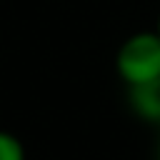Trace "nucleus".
<instances>
[{
    "label": "nucleus",
    "instance_id": "1",
    "mask_svg": "<svg viewBox=\"0 0 160 160\" xmlns=\"http://www.w3.org/2000/svg\"><path fill=\"white\" fill-rule=\"evenodd\" d=\"M115 70L128 88H140L160 80V35L155 30H140L130 35L118 55Z\"/></svg>",
    "mask_w": 160,
    "mask_h": 160
},
{
    "label": "nucleus",
    "instance_id": "2",
    "mask_svg": "<svg viewBox=\"0 0 160 160\" xmlns=\"http://www.w3.org/2000/svg\"><path fill=\"white\" fill-rule=\"evenodd\" d=\"M130 102L132 108L148 118L158 122V110H160V80L150 82V85H140V88H130Z\"/></svg>",
    "mask_w": 160,
    "mask_h": 160
},
{
    "label": "nucleus",
    "instance_id": "3",
    "mask_svg": "<svg viewBox=\"0 0 160 160\" xmlns=\"http://www.w3.org/2000/svg\"><path fill=\"white\" fill-rule=\"evenodd\" d=\"M0 160H25V145L8 130H0Z\"/></svg>",
    "mask_w": 160,
    "mask_h": 160
},
{
    "label": "nucleus",
    "instance_id": "4",
    "mask_svg": "<svg viewBox=\"0 0 160 160\" xmlns=\"http://www.w3.org/2000/svg\"><path fill=\"white\" fill-rule=\"evenodd\" d=\"M155 32L160 35V15H158V25H155Z\"/></svg>",
    "mask_w": 160,
    "mask_h": 160
},
{
    "label": "nucleus",
    "instance_id": "5",
    "mask_svg": "<svg viewBox=\"0 0 160 160\" xmlns=\"http://www.w3.org/2000/svg\"><path fill=\"white\" fill-rule=\"evenodd\" d=\"M158 122H160V110H158Z\"/></svg>",
    "mask_w": 160,
    "mask_h": 160
}]
</instances>
